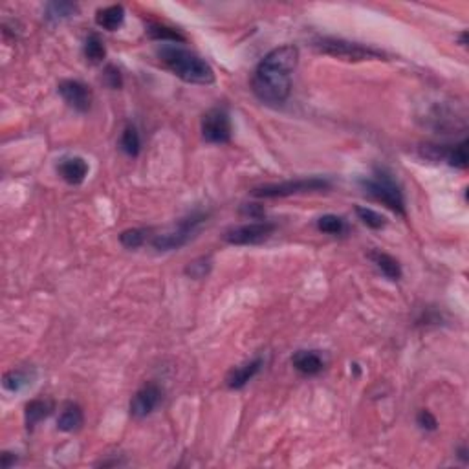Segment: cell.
<instances>
[{
    "label": "cell",
    "instance_id": "obj_1",
    "mask_svg": "<svg viewBox=\"0 0 469 469\" xmlns=\"http://www.w3.org/2000/svg\"><path fill=\"white\" fill-rule=\"evenodd\" d=\"M299 50L293 44L271 50L255 68L251 88L259 101L269 107L286 103L292 92V73L297 68Z\"/></svg>",
    "mask_w": 469,
    "mask_h": 469
},
{
    "label": "cell",
    "instance_id": "obj_2",
    "mask_svg": "<svg viewBox=\"0 0 469 469\" xmlns=\"http://www.w3.org/2000/svg\"><path fill=\"white\" fill-rule=\"evenodd\" d=\"M158 57L169 72H172L176 77H180L186 83H215V72L209 63L200 55H196L195 52L181 48L178 44H161V48H158Z\"/></svg>",
    "mask_w": 469,
    "mask_h": 469
},
{
    "label": "cell",
    "instance_id": "obj_3",
    "mask_svg": "<svg viewBox=\"0 0 469 469\" xmlns=\"http://www.w3.org/2000/svg\"><path fill=\"white\" fill-rule=\"evenodd\" d=\"M359 184H362L366 195H371L374 200L381 202L398 215L405 216L403 193H401L400 186L396 184L391 172H387L385 169H376V172L371 178H363Z\"/></svg>",
    "mask_w": 469,
    "mask_h": 469
},
{
    "label": "cell",
    "instance_id": "obj_4",
    "mask_svg": "<svg viewBox=\"0 0 469 469\" xmlns=\"http://www.w3.org/2000/svg\"><path fill=\"white\" fill-rule=\"evenodd\" d=\"M313 48L330 57L341 59V61H372V59H381L383 54L380 50H374L371 46H363L359 43H350L345 39H336V37H318L313 39Z\"/></svg>",
    "mask_w": 469,
    "mask_h": 469
},
{
    "label": "cell",
    "instance_id": "obj_5",
    "mask_svg": "<svg viewBox=\"0 0 469 469\" xmlns=\"http://www.w3.org/2000/svg\"><path fill=\"white\" fill-rule=\"evenodd\" d=\"M332 187V181L321 176L310 178H297V180L281 181V184H268V186L255 187L251 195L257 198H284V196L299 195V193H313V191H327Z\"/></svg>",
    "mask_w": 469,
    "mask_h": 469
},
{
    "label": "cell",
    "instance_id": "obj_6",
    "mask_svg": "<svg viewBox=\"0 0 469 469\" xmlns=\"http://www.w3.org/2000/svg\"><path fill=\"white\" fill-rule=\"evenodd\" d=\"M204 220H205L204 213H193L191 216L181 220L176 230L154 237V239H152V248L158 249V251H172V249L181 248V246L189 242V239L193 237L196 228H198Z\"/></svg>",
    "mask_w": 469,
    "mask_h": 469
},
{
    "label": "cell",
    "instance_id": "obj_7",
    "mask_svg": "<svg viewBox=\"0 0 469 469\" xmlns=\"http://www.w3.org/2000/svg\"><path fill=\"white\" fill-rule=\"evenodd\" d=\"M275 224L271 222H249V224L234 225L224 233V240L233 246H255L262 244L274 234Z\"/></svg>",
    "mask_w": 469,
    "mask_h": 469
},
{
    "label": "cell",
    "instance_id": "obj_8",
    "mask_svg": "<svg viewBox=\"0 0 469 469\" xmlns=\"http://www.w3.org/2000/svg\"><path fill=\"white\" fill-rule=\"evenodd\" d=\"M231 132H233L231 117L225 108H211L202 117V136L205 142L216 143V145L230 143Z\"/></svg>",
    "mask_w": 469,
    "mask_h": 469
},
{
    "label": "cell",
    "instance_id": "obj_9",
    "mask_svg": "<svg viewBox=\"0 0 469 469\" xmlns=\"http://www.w3.org/2000/svg\"><path fill=\"white\" fill-rule=\"evenodd\" d=\"M161 400H163V391H161L160 387L156 383H145L136 394L132 396L131 405H128L131 416L136 418V420L147 418V416L154 412V409L160 405Z\"/></svg>",
    "mask_w": 469,
    "mask_h": 469
},
{
    "label": "cell",
    "instance_id": "obj_10",
    "mask_svg": "<svg viewBox=\"0 0 469 469\" xmlns=\"http://www.w3.org/2000/svg\"><path fill=\"white\" fill-rule=\"evenodd\" d=\"M57 90L64 103L77 112H88L92 107V90L81 81H75V79L61 81Z\"/></svg>",
    "mask_w": 469,
    "mask_h": 469
},
{
    "label": "cell",
    "instance_id": "obj_11",
    "mask_svg": "<svg viewBox=\"0 0 469 469\" xmlns=\"http://www.w3.org/2000/svg\"><path fill=\"white\" fill-rule=\"evenodd\" d=\"M88 171H90V167L81 156L63 158L57 165L59 176L70 186H81L87 180Z\"/></svg>",
    "mask_w": 469,
    "mask_h": 469
},
{
    "label": "cell",
    "instance_id": "obj_12",
    "mask_svg": "<svg viewBox=\"0 0 469 469\" xmlns=\"http://www.w3.org/2000/svg\"><path fill=\"white\" fill-rule=\"evenodd\" d=\"M262 365H264L262 357H255L251 362L237 366V368H233V371L228 374V378H225V385L230 387V389H233V391H239V389L248 385V381H251L257 374H259Z\"/></svg>",
    "mask_w": 469,
    "mask_h": 469
},
{
    "label": "cell",
    "instance_id": "obj_13",
    "mask_svg": "<svg viewBox=\"0 0 469 469\" xmlns=\"http://www.w3.org/2000/svg\"><path fill=\"white\" fill-rule=\"evenodd\" d=\"M293 368L304 376H315L325 368V359L315 350H299L292 357Z\"/></svg>",
    "mask_w": 469,
    "mask_h": 469
},
{
    "label": "cell",
    "instance_id": "obj_14",
    "mask_svg": "<svg viewBox=\"0 0 469 469\" xmlns=\"http://www.w3.org/2000/svg\"><path fill=\"white\" fill-rule=\"evenodd\" d=\"M83 422L84 416L81 407H79L77 403H72V401H70V403H66V405L63 407L61 415H59L57 427L61 431H64V433H73V431L81 429Z\"/></svg>",
    "mask_w": 469,
    "mask_h": 469
},
{
    "label": "cell",
    "instance_id": "obj_15",
    "mask_svg": "<svg viewBox=\"0 0 469 469\" xmlns=\"http://www.w3.org/2000/svg\"><path fill=\"white\" fill-rule=\"evenodd\" d=\"M125 20V8L121 4L108 6L96 13V24L107 31H116Z\"/></svg>",
    "mask_w": 469,
    "mask_h": 469
},
{
    "label": "cell",
    "instance_id": "obj_16",
    "mask_svg": "<svg viewBox=\"0 0 469 469\" xmlns=\"http://www.w3.org/2000/svg\"><path fill=\"white\" fill-rule=\"evenodd\" d=\"M368 259L376 264V268L380 269L381 274L385 275L389 281H400L401 278V266L400 262L391 257L389 253H383V251H371L368 253Z\"/></svg>",
    "mask_w": 469,
    "mask_h": 469
},
{
    "label": "cell",
    "instance_id": "obj_17",
    "mask_svg": "<svg viewBox=\"0 0 469 469\" xmlns=\"http://www.w3.org/2000/svg\"><path fill=\"white\" fill-rule=\"evenodd\" d=\"M35 380V372L28 368H17V371L6 372L2 378V387L10 392H20L22 389L29 387Z\"/></svg>",
    "mask_w": 469,
    "mask_h": 469
},
{
    "label": "cell",
    "instance_id": "obj_18",
    "mask_svg": "<svg viewBox=\"0 0 469 469\" xmlns=\"http://www.w3.org/2000/svg\"><path fill=\"white\" fill-rule=\"evenodd\" d=\"M54 410V401L50 400H31L26 405V427L28 429H34L35 425L43 422L44 418H48Z\"/></svg>",
    "mask_w": 469,
    "mask_h": 469
},
{
    "label": "cell",
    "instance_id": "obj_19",
    "mask_svg": "<svg viewBox=\"0 0 469 469\" xmlns=\"http://www.w3.org/2000/svg\"><path fill=\"white\" fill-rule=\"evenodd\" d=\"M77 13V4L72 2H50L44 10V19L50 22H61L70 17H75Z\"/></svg>",
    "mask_w": 469,
    "mask_h": 469
},
{
    "label": "cell",
    "instance_id": "obj_20",
    "mask_svg": "<svg viewBox=\"0 0 469 469\" xmlns=\"http://www.w3.org/2000/svg\"><path fill=\"white\" fill-rule=\"evenodd\" d=\"M119 149L131 158H136L137 154H140L142 140H140V134H137L134 125H127V127L123 128L121 137H119Z\"/></svg>",
    "mask_w": 469,
    "mask_h": 469
},
{
    "label": "cell",
    "instance_id": "obj_21",
    "mask_svg": "<svg viewBox=\"0 0 469 469\" xmlns=\"http://www.w3.org/2000/svg\"><path fill=\"white\" fill-rule=\"evenodd\" d=\"M149 37L154 40H161V43H186V37L174 28H169L165 24H151L147 29Z\"/></svg>",
    "mask_w": 469,
    "mask_h": 469
},
{
    "label": "cell",
    "instance_id": "obj_22",
    "mask_svg": "<svg viewBox=\"0 0 469 469\" xmlns=\"http://www.w3.org/2000/svg\"><path fill=\"white\" fill-rule=\"evenodd\" d=\"M84 57L94 64L101 63L103 59L107 57L105 43H103L98 34H90L87 37V40H84Z\"/></svg>",
    "mask_w": 469,
    "mask_h": 469
},
{
    "label": "cell",
    "instance_id": "obj_23",
    "mask_svg": "<svg viewBox=\"0 0 469 469\" xmlns=\"http://www.w3.org/2000/svg\"><path fill=\"white\" fill-rule=\"evenodd\" d=\"M318 230L327 234H345L348 231L347 222L337 215H322L318 220Z\"/></svg>",
    "mask_w": 469,
    "mask_h": 469
},
{
    "label": "cell",
    "instance_id": "obj_24",
    "mask_svg": "<svg viewBox=\"0 0 469 469\" xmlns=\"http://www.w3.org/2000/svg\"><path fill=\"white\" fill-rule=\"evenodd\" d=\"M356 215L359 216L363 224L366 228H371V230H381V228H385L387 220L385 216L380 215L378 211L371 209V207H365V205H357L356 207Z\"/></svg>",
    "mask_w": 469,
    "mask_h": 469
},
{
    "label": "cell",
    "instance_id": "obj_25",
    "mask_svg": "<svg viewBox=\"0 0 469 469\" xmlns=\"http://www.w3.org/2000/svg\"><path fill=\"white\" fill-rule=\"evenodd\" d=\"M145 239H147V231L137 230V228L123 231V233L119 234V242H121V246H125L127 249H137L140 246H143Z\"/></svg>",
    "mask_w": 469,
    "mask_h": 469
},
{
    "label": "cell",
    "instance_id": "obj_26",
    "mask_svg": "<svg viewBox=\"0 0 469 469\" xmlns=\"http://www.w3.org/2000/svg\"><path fill=\"white\" fill-rule=\"evenodd\" d=\"M211 269V260L202 257V259H196L193 262H189V266L186 268V274L191 275L193 278H204L205 275L209 274Z\"/></svg>",
    "mask_w": 469,
    "mask_h": 469
},
{
    "label": "cell",
    "instance_id": "obj_27",
    "mask_svg": "<svg viewBox=\"0 0 469 469\" xmlns=\"http://www.w3.org/2000/svg\"><path fill=\"white\" fill-rule=\"evenodd\" d=\"M416 424L420 425L422 429H425V431L438 429V422H436V418L433 416V412L427 409L418 410V415H416Z\"/></svg>",
    "mask_w": 469,
    "mask_h": 469
},
{
    "label": "cell",
    "instance_id": "obj_28",
    "mask_svg": "<svg viewBox=\"0 0 469 469\" xmlns=\"http://www.w3.org/2000/svg\"><path fill=\"white\" fill-rule=\"evenodd\" d=\"M105 83H107L110 88H114V90L121 88L123 84L121 73H119V70H117L116 66H107V70H105Z\"/></svg>",
    "mask_w": 469,
    "mask_h": 469
},
{
    "label": "cell",
    "instance_id": "obj_29",
    "mask_svg": "<svg viewBox=\"0 0 469 469\" xmlns=\"http://www.w3.org/2000/svg\"><path fill=\"white\" fill-rule=\"evenodd\" d=\"M242 213L251 216V218H260V216H262V207H260L259 204H244Z\"/></svg>",
    "mask_w": 469,
    "mask_h": 469
},
{
    "label": "cell",
    "instance_id": "obj_30",
    "mask_svg": "<svg viewBox=\"0 0 469 469\" xmlns=\"http://www.w3.org/2000/svg\"><path fill=\"white\" fill-rule=\"evenodd\" d=\"M15 454H11V453H4L2 454V468L4 469H10L11 466L15 464Z\"/></svg>",
    "mask_w": 469,
    "mask_h": 469
}]
</instances>
